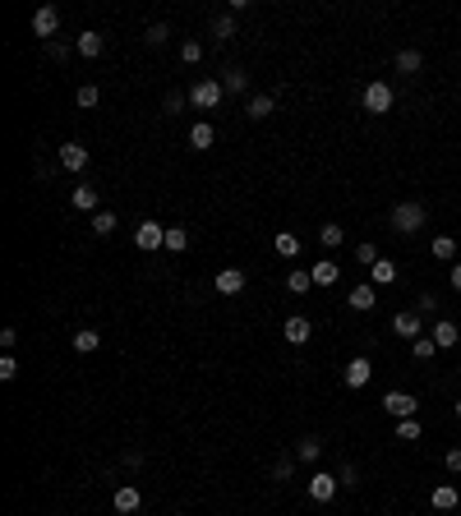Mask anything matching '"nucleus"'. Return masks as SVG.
<instances>
[{"mask_svg": "<svg viewBox=\"0 0 461 516\" xmlns=\"http://www.w3.org/2000/svg\"><path fill=\"white\" fill-rule=\"evenodd\" d=\"M425 221H429V212H425V203H415V199L392 208V231H401V236H415Z\"/></svg>", "mask_w": 461, "mask_h": 516, "instance_id": "1", "label": "nucleus"}, {"mask_svg": "<svg viewBox=\"0 0 461 516\" xmlns=\"http://www.w3.org/2000/svg\"><path fill=\"white\" fill-rule=\"evenodd\" d=\"M222 97H227V88H222L217 79H199V83L190 88V102L199 106V111H217V106H222Z\"/></svg>", "mask_w": 461, "mask_h": 516, "instance_id": "2", "label": "nucleus"}, {"mask_svg": "<svg viewBox=\"0 0 461 516\" xmlns=\"http://www.w3.org/2000/svg\"><path fill=\"white\" fill-rule=\"evenodd\" d=\"M134 245H139L143 254L166 249V226H162V221H139V231H134Z\"/></svg>", "mask_w": 461, "mask_h": 516, "instance_id": "3", "label": "nucleus"}, {"mask_svg": "<svg viewBox=\"0 0 461 516\" xmlns=\"http://www.w3.org/2000/svg\"><path fill=\"white\" fill-rule=\"evenodd\" d=\"M360 106H365L369 115H388V111H392V88H388L383 79L369 83V88H365V97H360Z\"/></svg>", "mask_w": 461, "mask_h": 516, "instance_id": "4", "label": "nucleus"}, {"mask_svg": "<svg viewBox=\"0 0 461 516\" xmlns=\"http://www.w3.org/2000/svg\"><path fill=\"white\" fill-rule=\"evenodd\" d=\"M383 411L392 415V420H410V415L420 411V401H415L410 392H388V396H383Z\"/></svg>", "mask_w": 461, "mask_h": 516, "instance_id": "5", "label": "nucleus"}, {"mask_svg": "<svg viewBox=\"0 0 461 516\" xmlns=\"http://www.w3.org/2000/svg\"><path fill=\"white\" fill-rule=\"evenodd\" d=\"M337 489H341V480H337V475H314V480H309V498L314 502H332V498H337Z\"/></svg>", "mask_w": 461, "mask_h": 516, "instance_id": "6", "label": "nucleus"}, {"mask_svg": "<svg viewBox=\"0 0 461 516\" xmlns=\"http://www.w3.org/2000/svg\"><path fill=\"white\" fill-rule=\"evenodd\" d=\"M212 290H217V295H240L244 290V272L240 268H222L217 281H212Z\"/></svg>", "mask_w": 461, "mask_h": 516, "instance_id": "7", "label": "nucleus"}, {"mask_svg": "<svg viewBox=\"0 0 461 516\" xmlns=\"http://www.w3.org/2000/svg\"><path fill=\"white\" fill-rule=\"evenodd\" d=\"M56 28H61V14H56V5H42L33 14V37H56Z\"/></svg>", "mask_w": 461, "mask_h": 516, "instance_id": "8", "label": "nucleus"}, {"mask_svg": "<svg viewBox=\"0 0 461 516\" xmlns=\"http://www.w3.org/2000/svg\"><path fill=\"white\" fill-rule=\"evenodd\" d=\"M392 332L406 337V342H420V314H415V309H401V314L392 318Z\"/></svg>", "mask_w": 461, "mask_h": 516, "instance_id": "9", "label": "nucleus"}, {"mask_svg": "<svg viewBox=\"0 0 461 516\" xmlns=\"http://www.w3.org/2000/svg\"><path fill=\"white\" fill-rule=\"evenodd\" d=\"M346 305L356 309V314H369V309L378 305V286H374V281H369V286H356V290L346 295Z\"/></svg>", "mask_w": 461, "mask_h": 516, "instance_id": "10", "label": "nucleus"}, {"mask_svg": "<svg viewBox=\"0 0 461 516\" xmlns=\"http://www.w3.org/2000/svg\"><path fill=\"white\" fill-rule=\"evenodd\" d=\"M341 378H346V387H365L369 378H374V364H369L365 355H356V359L346 364V374H341Z\"/></svg>", "mask_w": 461, "mask_h": 516, "instance_id": "11", "label": "nucleus"}, {"mask_svg": "<svg viewBox=\"0 0 461 516\" xmlns=\"http://www.w3.org/2000/svg\"><path fill=\"white\" fill-rule=\"evenodd\" d=\"M281 332H286V342H291V346H305L309 337H314V323H309V318H300V314H291Z\"/></svg>", "mask_w": 461, "mask_h": 516, "instance_id": "12", "label": "nucleus"}, {"mask_svg": "<svg viewBox=\"0 0 461 516\" xmlns=\"http://www.w3.org/2000/svg\"><path fill=\"white\" fill-rule=\"evenodd\" d=\"M461 342V327L452 323V318H438V323H434V346L438 350H452Z\"/></svg>", "mask_w": 461, "mask_h": 516, "instance_id": "13", "label": "nucleus"}, {"mask_svg": "<svg viewBox=\"0 0 461 516\" xmlns=\"http://www.w3.org/2000/svg\"><path fill=\"white\" fill-rule=\"evenodd\" d=\"M111 502H115V512H120V516H134V512H139V502H143V498H139V489H134V484H120Z\"/></svg>", "mask_w": 461, "mask_h": 516, "instance_id": "14", "label": "nucleus"}, {"mask_svg": "<svg viewBox=\"0 0 461 516\" xmlns=\"http://www.w3.org/2000/svg\"><path fill=\"white\" fill-rule=\"evenodd\" d=\"M61 167L65 171H83L88 167V148H83V143H65V148H61Z\"/></svg>", "mask_w": 461, "mask_h": 516, "instance_id": "15", "label": "nucleus"}, {"mask_svg": "<svg viewBox=\"0 0 461 516\" xmlns=\"http://www.w3.org/2000/svg\"><path fill=\"white\" fill-rule=\"evenodd\" d=\"M309 277H314V286H332V281L341 277V268H337L332 258H318V263H314V272H309Z\"/></svg>", "mask_w": 461, "mask_h": 516, "instance_id": "16", "label": "nucleus"}, {"mask_svg": "<svg viewBox=\"0 0 461 516\" xmlns=\"http://www.w3.org/2000/svg\"><path fill=\"white\" fill-rule=\"evenodd\" d=\"M78 56H88V60H97V56H102V33H93V28H88V33H78Z\"/></svg>", "mask_w": 461, "mask_h": 516, "instance_id": "17", "label": "nucleus"}, {"mask_svg": "<svg viewBox=\"0 0 461 516\" xmlns=\"http://www.w3.org/2000/svg\"><path fill=\"white\" fill-rule=\"evenodd\" d=\"M457 502H461V493L452 489V484H438V489H434V507L438 512H452Z\"/></svg>", "mask_w": 461, "mask_h": 516, "instance_id": "18", "label": "nucleus"}, {"mask_svg": "<svg viewBox=\"0 0 461 516\" xmlns=\"http://www.w3.org/2000/svg\"><path fill=\"white\" fill-rule=\"evenodd\" d=\"M318 452H323V438H314V433H305L296 443V456H300V461H318Z\"/></svg>", "mask_w": 461, "mask_h": 516, "instance_id": "19", "label": "nucleus"}, {"mask_svg": "<svg viewBox=\"0 0 461 516\" xmlns=\"http://www.w3.org/2000/svg\"><path fill=\"white\" fill-rule=\"evenodd\" d=\"M369 272H374V286H392V281H397V263L392 258H378Z\"/></svg>", "mask_w": 461, "mask_h": 516, "instance_id": "20", "label": "nucleus"}, {"mask_svg": "<svg viewBox=\"0 0 461 516\" xmlns=\"http://www.w3.org/2000/svg\"><path fill=\"white\" fill-rule=\"evenodd\" d=\"M420 65H425V56H420V51H410V46H406V51H397V74H420Z\"/></svg>", "mask_w": 461, "mask_h": 516, "instance_id": "21", "label": "nucleus"}, {"mask_svg": "<svg viewBox=\"0 0 461 516\" xmlns=\"http://www.w3.org/2000/svg\"><path fill=\"white\" fill-rule=\"evenodd\" d=\"M185 249H190V231L171 226V231H166V254H185Z\"/></svg>", "mask_w": 461, "mask_h": 516, "instance_id": "22", "label": "nucleus"}, {"mask_svg": "<svg viewBox=\"0 0 461 516\" xmlns=\"http://www.w3.org/2000/svg\"><path fill=\"white\" fill-rule=\"evenodd\" d=\"M244 111H249V120H268V115H272V97L268 93L249 97V106H244Z\"/></svg>", "mask_w": 461, "mask_h": 516, "instance_id": "23", "label": "nucleus"}, {"mask_svg": "<svg viewBox=\"0 0 461 516\" xmlns=\"http://www.w3.org/2000/svg\"><path fill=\"white\" fill-rule=\"evenodd\" d=\"M318 240H323V249H337L341 240H346V231H341L337 221H323V226H318Z\"/></svg>", "mask_w": 461, "mask_h": 516, "instance_id": "24", "label": "nucleus"}, {"mask_svg": "<svg viewBox=\"0 0 461 516\" xmlns=\"http://www.w3.org/2000/svg\"><path fill=\"white\" fill-rule=\"evenodd\" d=\"M190 148H212V125L208 120H199V125H194V130H190Z\"/></svg>", "mask_w": 461, "mask_h": 516, "instance_id": "25", "label": "nucleus"}, {"mask_svg": "<svg viewBox=\"0 0 461 516\" xmlns=\"http://www.w3.org/2000/svg\"><path fill=\"white\" fill-rule=\"evenodd\" d=\"M97 346H102V332H93V327H78V332H74V350H83V355H88V350H97Z\"/></svg>", "mask_w": 461, "mask_h": 516, "instance_id": "26", "label": "nucleus"}, {"mask_svg": "<svg viewBox=\"0 0 461 516\" xmlns=\"http://www.w3.org/2000/svg\"><path fill=\"white\" fill-rule=\"evenodd\" d=\"M272 249H277V254H281V258H296V254H300V240H296V236H291V231H281V236H277V240H272Z\"/></svg>", "mask_w": 461, "mask_h": 516, "instance_id": "27", "label": "nucleus"}, {"mask_svg": "<svg viewBox=\"0 0 461 516\" xmlns=\"http://www.w3.org/2000/svg\"><path fill=\"white\" fill-rule=\"evenodd\" d=\"M74 208L78 212H93L97 208V189H93V184H78V189H74Z\"/></svg>", "mask_w": 461, "mask_h": 516, "instance_id": "28", "label": "nucleus"}, {"mask_svg": "<svg viewBox=\"0 0 461 516\" xmlns=\"http://www.w3.org/2000/svg\"><path fill=\"white\" fill-rule=\"evenodd\" d=\"M115 221H120V217H115V212H93V236H111V231H115Z\"/></svg>", "mask_w": 461, "mask_h": 516, "instance_id": "29", "label": "nucleus"}, {"mask_svg": "<svg viewBox=\"0 0 461 516\" xmlns=\"http://www.w3.org/2000/svg\"><path fill=\"white\" fill-rule=\"evenodd\" d=\"M212 37H217V42L235 37V14H217V19H212Z\"/></svg>", "mask_w": 461, "mask_h": 516, "instance_id": "30", "label": "nucleus"}, {"mask_svg": "<svg viewBox=\"0 0 461 516\" xmlns=\"http://www.w3.org/2000/svg\"><path fill=\"white\" fill-rule=\"evenodd\" d=\"M244 83H249V79H244L240 65H231V70L222 74V88H227V93H244Z\"/></svg>", "mask_w": 461, "mask_h": 516, "instance_id": "31", "label": "nucleus"}, {"mask_svg": "<svg viewBox=\"0 0 461 516\" xmlns=\"http://www.w3.org/2000/svg\"><path fill=\"white\" fill-rule=\"evenodd\" d=\"M309 286H314V277H309V272H300V268H296V272L286 277V290H291V295H305Z\"/></svg>", "mask_w": 461, "mask_h": 516, "instance_id": "32", "label": "nucleus"}, {"mask_svg": "<svg viewBox=\"0 0 461 516\" xmlns=\"http://www.w3.org/2000/svg\"><path fill=\"white\" fill-rule=\"evenodd\" d=\"M415 314H420V318H425V314H438V295H434V290L415 295Z\"/></svg>", "mask_w": 461, "mask_h": 516, "instance_id": "33", "label": "nucleus"}, {"mask_svg": "<svg viewBox=\"0 0 461 516\" xmlns=\"http://www.w3.org/2000/svg\"><path fill=\"white\" fill-rule=\"evenodd\" d=\"M415 438H420L415 420H397V443H415Z\"/></svg>", "mask_w": 461, "mask_h": 516, "instance_id": "34", "label": "nucleus"}, {"mask_svg": "<svg viewBox=\"0 0 461 516\" xmlns=\"http://www.w3.org/2000/svg\"><path fill=\"white\" fill-rule=\"evenodd\" d=\"M180 60H185V65H199V60H203V42H185V46H180Z\"/></svg>", "mask_w": 461, "mask_h": 516, "instance_id": "35", "label": "nucleus"}, {"mask_svg": "<svg viewBox=\"0 0 461 516\" xmlns=\"http://www.w3.org/2000/svg\"><path fill=\"white\" fill-rule=\"evenodd\" d=\"M452 254H457V240L452 236H438L434 240V258H452Z\"/></svg>", "mask_w": 461, "mask_h": 516, "instance_id": "36", "label": "nucleus"}, {"mask_svg": "<svg viewBox=\"0 0 461 516\" xmlns=\"http://www.w3.org/2000/svg\"><path fill=\"white\" fill-rule=\"evenodd\" d=\"M410 350H415V359H434V337H420V342H410Z\"/></svg>", "mask_w": 461, "mask_h": 516, "instance_id": "37", "label": "nucleus"}, {"mask_svg": "<svg viewBox=\"0 0 461 516\" xmlns=\"http://www.w3.org/2000/svg\"><path fill=\"white\" fill-rule=\"evenodd\" d=\"M74 102H78V106H97V102H102V93H97L93 83H83V88H78V97H74Z\"/></svg>", "mask_w": 461, "mask_h": 516, "instance_id": "38", "label": "nucleus"}, {"mask_svg": "<svg viewBox=\"0 0 461 516\" xmlns=\"http://www.w3.org/2000/svg\"><path fill=\"white\" fill-rule=\"evenodd\" d=\"M0 378H5V383H9V378H19V359L9 355V350L0 355Z\"/></svg>", "mask_w": 461, "mask_h": 516, "instance_id": "39", "label": "nucleus"}, {"mask_svg": "<svg viewBox=\"0 0 461 516\" xmlns=\"http://www.w3.org/2000/svg\"><path fill=\"white\" fill-rule=\"evenodd\" d=\"M166 37H171V28H166V23H152L148 28V46H162Z\"/></svg>", "mask_w": 461, "mask_h": 516, "instance_id": "40", "label": "nucleus"}, {"mask_svg": "<svg viewBox=\"0 0 461 516\" xmlns=\"http://www.w3.org/2000/svg\"><path fill=\"white\" fill-rule=\"evenodd\" d=\"M180 106H185V97H180V93H166V102H162V111H166V115H180Z\"/></svg>", "mask_w": 461, "mask_h": 516, "instance_id": "41", "label": "nucleus"}, {"mask_svg": "<svg viewBox=\"0 0 461 516\" xmlns=\"http://www.w3.org/2000/svg\"><path fill=\"white\" fill-rule=\"evenodd\" d=\"M356 258H360V263H369V268H374V263H378V249H374V245H369V240H365V245L356 249Z\"/></svg>", "mask_w": 461, "mask_h": 516, "instance_id": "42", "label": "nucleus"}, {"mask_svg": "<svg viewBox=\"0 0 461 516\" xmlns=\"http://www.w3.org/2000/svg\"><path fill=\"white\" fill-rule=\"evenodd\" d=\"M337 480H341V484H346V489H356V484H360V475H356V465H341V475H337Z\"/></svg>", "mask_w": 461, "mask_h": 516, "instance_id": "43", "label": "nucleus"}, {"mask_svg": "<svg viewBox=\"0 0 461 516\" xmlns=\"http://www.w3.org/2000/svg\"><path fill=\"white\" fill-rule=\"evenodd\" d=\"M443 461H447V470H452V475H461V447H452V452H447Z\"/></svg>", "mask_w": 461, "mask_h": 516, "instance_id": "44", "label": "nucleus"}, {"mask_svg": "<svg viewBox=\"0 0 461 516\" xmlns=\"http://www.w3.org/2000/svg\"><path fill=\"white\" fill-rule=\"evenodd\" d=\"M46 56H51V60H65V56H70V46H61V42H46Z\"/></svg>", "mask_w": 461, "mask_h": 516, "instance_id": "45", "label": "nucleus"}, {"mask_svg": "<svg viewBox=\"0 0 461 516\" xmlns=\"http://www.w3.org/2000/svg\"><path fill=\"white\" fill-rule=\"evenodd\" d=\"M272 480H291V461H277V465H272Z\"/></svg>", "mask_w": 461, "mask_h": 516, "instance_id": "46", "label": "nucleus"}, {"mask_svg": "<svg viewBox=\"0 0 461 516\" xmlns=\"http://www.w3.org/2000/svg\"><path fill=\"white\" fill-rule=\"evenodd\" d=\"M452 286L461 290V263H452Z\"/></svg>", "mask_w": 461, "mask_h": 516, "instance_id": "47", "label": "nucleus"}, {"mask_svg": "<svg viewBox=\"0 0 461 516\" xmlns=\"http://www.w3.org/2000/svg\"><path fill=\"white\" fill-rule=\"evenodd\" d=\"M457 420H461V396H457Z\"/></svg>", "mask_w": 461, "mask_h": 516, "instance_id": "48", "label": "nucleus"}]
</instances>
